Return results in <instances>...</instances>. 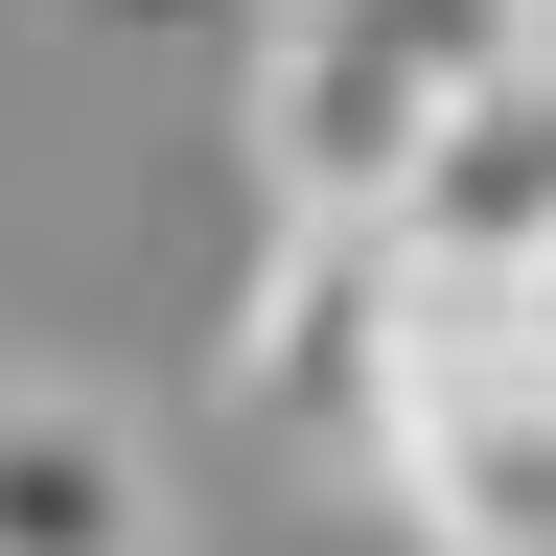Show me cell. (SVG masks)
<instances>
[{"label": "cell", "mask_w": 556, "mask_h": 556, "mask_svg": "<svg viewBox=\"0 0 556 556\" xmlns=\"http://www.w3.org/2000/svg\"><path fill=\"white\" fill-rule=\"evenodd\" d=\"M348 464L394 486L417 556H556V325L464 302V278H394V371L348 417Z\"/></svg>", "instance_id": "obj_1"}, {"label": "cell", "mask_w": 556, "mask_h": 556, "mask_svg": "<svg viewBox=\"0 0 556 556\" xmlns=\"http://www.w3.org/2000/svg\"><path fill=\"white\" fill-rule=\"evenodd\" d=\"M510 47V0H255V208H394Z\"/></svg>", "instance_id": "obj_2"}, {"label": "cell", "mask_w": 556, "mask_h": 556, "mask_svg": "<svg viewBox=\"0 0 556 556\" xmlns=\"http://www.w3.org/2000/svg\"><path fill=\"white\" fill-rule=\"evenodd\" d=\"M394 371V232L371 208H278L255 278H232V417H278V441H348Z\"/></svg>", "instance_id": "obj_3"}, {"label": "cell", "mask_w": 556, "mask_h": 556, "mask_svg": "<svg viewBox=\"0 0 556 556\" xmlns=\"http://www.w3.org/2000/svg\"><path fill=\"white\" fill-rule=\"evenodd\" d=\"M394 278H464V302H556V47H510L486 93L417 139V186L371 208Z\"/></svg>", "instance_id": "obj_4"}, {"label": "cell", "mask_w": 556, "mask_h": 556, "mask_svg": "<svg viewBox=\"0 0 556 556\" xmlns=\"http://www.w3.org/2000/svg\"><path fill=\"white\" fill-rule=\"evenodd\" d=\"M163 441L70 371H0V556H163Z\"/></svg>", "instance_id": "obj_5"}, {"label": "cell", "mask_w": 556, "mask_h": 556, "mask_svg": "<svg viewBox=\"0 0 556 556\" xmlns=\"http://www.w3.org/2000/svg\"><path fill=\"white\" fill-rule=\"evenodd\" d=\"M93 24H232V0H93Z\"/></svg>", "instance_id": "obj_6"}, {"label": "cell", "mask_w": 556, "mask_h": 556, "mask_svg": "<svg viewBox=\"0 0 556 556\" xmlns=\"http://www.w3.org/2000/svg\"><path fill=\"white\" fill-rule=\"evenodd\" d=\"M510 24H556V0H510Z\"/></svg>", "instance_id": "obj_7"}, {"label": "cell", "mask_w": 556, "mask_h": 556, "mask_svg": "<svg viewBox=\"0 0 556 556\" xmlns=\"http://www.w3.org/2000/svg\"><path fill=\"white\" fill-rule=\"evenodd\" d=\"M533 47H556V24H533Z\"/></svg>", "instance_id": "obj_8"}, {"label": "cell", "mask_w": 556, "mask_h": 556, "mask_svg": "<svg viewBox=\"0 0 556 556\" xmlns=\"http://www.w3.org/2000/svg\"><path fill=\"white\" fill-rule=\"evenodd\" d=\"M533 325H556V302H533Z\"/></svg>", "instance_id": "obj_9"}]
</instances>
